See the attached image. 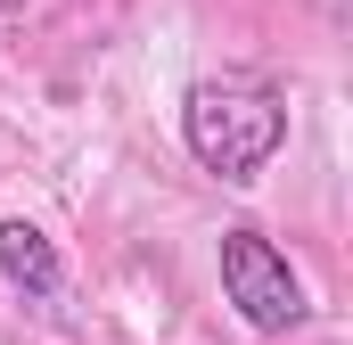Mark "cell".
<instances>
[{
	"label": "cell",
	"mask_w": 353,
	"mask_h": 345,
	"mask_svg": "<svg viewBox=\"0 0 353 345\" xmlns=\"http://www.w3.org/2000/svg\"><path fill=\"white\" fill-rule=\"evenodd\" d=\"M181 132H189V157L222 181H255L288 140V99L255 75H205L181 107Z\"/></svg>",
	"instance_id": "cell-1"
},
{
	"label": "cell",
	"mask_w": 353,
	"mask_h": 345,
	"mask_svg": "<svg viewBox=\"0 0 353 345\" xmlns=\"http://www.w3.org/2000/svg\"><path fill=\"white\" fill-rule=\"evenodd\" d=\"M222 296L247 313V329H263V337H279V329H296L312 304H304V279L288 271V255L271 247L263 230H222Z\"/></svg>",
	"instance_id": "cell-2"
},
{
	"label": "cell",
	"mask_w": 353,
	"mask_h": 345,
	"mask_svg": "<svg viewBox=\"0 0 353 345\" xmlns=\"http://www.w3.org/2000/svg\"><path fill=\"white\" fill-rule=\"evenodd\" d=\"M0 279H17L25 296H58L66 263H58V247H50L33 222H0Z\"/></svg>",
	"instance_id": "cell-3"
}]
</instances>
